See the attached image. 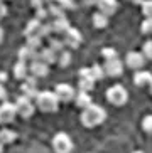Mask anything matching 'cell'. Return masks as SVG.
Instances as JSON below:
<instances>
[{"instance_id": "44", "label": "cell", "mask_w": 152, "mask_h": 153, "mask_svg": "<svg viewBox=\"0 0 152 153\" xmlns=\"http://www.w3.org/2000/svg\"><path fill=\"white\" fill-rule=\"evenodd\" d=\"M54 2H56V0H44V4H47V5H49V4H54Z\"/></svg>"}, {"instance_id": "4", "label": "cell", "mask_w": 152, "mask_h": 153, "mask_svg": "<svg viewBox=\"0 0 152 153\" xmlns=\"http://www.w3.org/2000/svg\"><path fill=\"white\" fill-rule=\"evenodd\" d=\"M54 94L58 96L59 103H71V101H74L78 91L74 89V86L68 84V82H59L54 88Z\"/></svg>"}, {"instance_id": "26", "label": "cell", "mask_w": 152, "mask_h": 153, "mask_svg": "<svg viewBox=\"0 0 152 153\" xmlns=\"http://www.w3.org/2000/svg\"><path fill=\"white\" fill-rule=\"evenodd\" d=\"M47 12H49V17H53L54 20H56V19L66 17V15H64V10L61 9V7L56 4V2H54V4H49V5H47Z\"/></svg>"}, {"instance_id": "27", "label": "cell", "mask_w": 152, "mask_h": 153, "mask_svg": "<svg viewBox=\"0 0 152 153\" xmlns=\"http://www.w3.org/2000/svg\"><path fill=\"white\" fill-rule=\"evenodd\" d=\"M26 39H27V42H26L27 47L34 49L36 52H39V51L42 49V39H41L39 36H29V37H26Z\"/></svg>"}, {"instance_id": "33", "label": "cell", "mask_w": 152, "mask_h": 153, "mask_svg": "<svg viewBox=\"0 0 152 153\" xmlns=\"http://www.w3.org/2000/svg\"><path fill=\"white\" fill-rule=\"evenodd\" d=\"M142 54L147 61H152V41H145V44L142 47Z\"/></svg>"}, {"instance_id": "28", "label": "cell", "mask_w": 152, "mask_h": 153, "mask_svg": "<svg viewBox=\"0 0 152 153\" xmlns=\"http://www.w3.org/2000/svg\"><path fill=\"white\" fill-rule=\"evenodd\" d=\"M90 74H91V79H93V81H100V79H103V77L107 76L103 66H100V64H93V66L90 68Z\"/></svg>"}, {"instance_id": "16", "label": "cell", "mask_w": 152, "mask_h": 153, "mask_svg": "<svg viewBox=\"0 0 152 153\" xmlns=\"http://www.w3.org/2000/svg\"><path fill=\"white\" fill-rule=\"evenodd\" d=\"M17 57H19V61H22V62L31 64L32 61L37 59V52L34 49H31V47H27V45H22V47L17 51Z\"/></svg>"}, {"instance_id": "35", "label": "cell", "mask_w": 152, "mask_h": 153, "mask_svg": "<svg viewBox=\"0 0 152 153\" xmlns=\"http://www.w3.org/2000/svg\"><path fill=\"white\" fill-rule=\"evenodd\" d=\"M142 128H144V131L152 133V114H147V116L142 120Z\"/></svg>"}, {"instance_id": "20", "label": "cell", "mask_w": 152, "mask_h": 153, "mask_svg": "<svg viewBox=\"0 0 152 153\" xmlns=\"http://www.w3.org/2000/svg\"><path fill=\"white\" fill-rule=\"evenodd\" d=\"M41 25H42V22H41V20H37L36 17L31 19V20L27 22V25H26V30H24L26 37H29V36H37V32H39Z\"/></svg>"}, {"instance_id": "13", "label": "cell", "mask_w": 152, "mask_h": 153, "mask_svg": "<svg viewBox=\"0 0 152 153\" xmlns=\"http://www.w3.org/2000/svg\"><path fill=\"white\" fill-rule=\"evenodd\" d=\"M96 7H98L100 14L110 17V15H115V12L118 10V2L117 0H98Z\"/></svg>"}, {"instance_id": "30", "label": "cell", "mask_w": 152, "mask_h": 153, "mask_svg": "<svg viewBox=\"0 0 152 153\" xmlns=\"http://www.w3.org/2000/svg\"><path fill=\"white\" fill-rule=\"evenodd\" d=\"M102 56L105 57V61H113V59H118V54L113 47H103L102 49Z\"/></svg>"}, {"instance_id": "11", "label": "cell", "mask_w": 152, "mask_h": 153, "mask_svg": "<svg viewBox=\"0 0 152 153\" xmlns=\"http://www.w3.org/2000/svg\"><path fill=\"white\" fill-rule=\"evenodd\" d=\"M29 74L34 76L36 79H42V77L49 76V66L42 61H39V59H36L29 64Z\"/></svg>"}, {"instance_id": "10", "label": "cell", "mask_w": 152, "mask_h": 153, "mask_svg": "<svg viewBox=\"0 0 152 153\" xmlns=\"http://www.w3.org/2000/svg\"><path fill=\"white\" fill-rule=\"evenodd\" d=\"M63 41L66 44V47H69V49H78L81 45V42H83V36H81V32L78 29L71 27L63 36Z\"/></svg>"}, {"instance_id": "22", "label": "cell", "mask_w": 152, "mask_h": 153, "mask_svg": "<svg viewBox=\"0 0 152 153\" xmlns=\"http://www.w3.org/2000/svg\"><path fill=\"white\" fill-rule=\"evenodd\" d=\"M95 82H96V81H93L91 77H80V79H78V91L90 93V91H93Z\"/></svg>"}, {"instance_id": "18", "label": "cell", "mask_w": 152, "mask_h": 153, "mask_svg": "<svg viewBox=\"0 0 152 153\" xmlns=\"http://www.w3.org/2000/svg\"><path fill=\"white\" fill-rule=\"evenodd\" d=\"M74 104L81 109V111H83V109H86L88 106H91V104H93V101H91V96H90V93L78 91V94H76V98H74Z\"/></svg>"}, {"instance_id": "2", "label": "cell", "mask_w": 152, "mask_h": 153, "mask_svg": "<svg viewBox=\"0 0 152 153\" xmlns=\"http://www.w3.org/2000/svg\"><path fill=\"white\" fill-rule=\"evenodd\" d=\"M34 103H36V108L42 113H54L59 108V99L54 94V91H39Z\"/></svg>"}, {"instance_id": "7", "label": "cell", "mask_w": 152, "mask_h": 153, "mask_svg": "<svg viewBox=\"0 0 152 153\" xmlns=\"http://www.w3.org/2000/svg\"><path fill=\"white\" fill-rule=\"evenodd\" d=\"M17 116V109H15V103H9L4 101L0 104V125H10Z\"/></svg>"}, {"instance_id": "5", "label": "cell", "mask_w": 152, "mask_h": 153, "mask_svg": "<svg viewBox=\"0 0 152 153\" xmlns=\"http://www.w3.org/2000/svg\"><path fill=\"white\" fill-rule=\"evenodd\" d=\"M15 109H17V114L20 118H31L36 111V103L32 99H29L27 96L20 94L15 99Z\"/></svg>"}, {"instance_id": "17", "label": "cell", "mask_w": 152, "mask_h": 153, "mask_svg": "<svg viewBox=\"0 0 152 153\" xmlns=\"http://www.w3.org/2000/svg\"><path fill=\"white\" fill-rule=\"evenodd\" d=\"M27 76H29V64L22 62V61H17L14 64V77L19 79V81H24Z\"/></svg>"}, {"instance_id": "34", "label": "cell", "mask_w": 152, "mask_h": 153, "mask_svg": "<svg viewBox=\"0 0 152 153\" xmlns=\"http://www.w3.org/2000/svg\"><path fill=\"white\" fill-rule=\"evenodd\" d=\"M142 14L145 19H152V0H145L142 4Z\"/></svg>"}, {"instance_id": "42", "label": "cell", "mask_w": 152, "mask_h": 153, "mask_svg": "<svg viewBox=\"0 0 152 153\" xmlns=\"http://www.w3.org/2000/svg\"><path fill=\"white\" fill-rule=\"evenodd\" d=\"M4 36H5V32H4V29H2V25H0V44L4 42Z\"/></svg>"}, {"instance_id": "39", "label": "cell", "mask_w": 152, "mask_h": 153, "mask_svg": "<svg viewBox=\"0 0 152 153\" xmlns=\"http://www.w3.org/2000/svg\"><path fill=\"white\" fill-rule=\"evenodd\" d=\"M7 15V5H5V2H0V20Z\"/></svg>"}, {"instance_id": "15", "label": "cell", "mask_w": 152, "mask_h": 153, "mask_svg": "<svg viewBox=\"0 0 152 153\" xmlns=\"http://www.w3.org/2000/svg\"><path fill=\"white\" fill-rule=\"evenodd\" d=\"M37 59L42 61V62H46L47 66H51V64L58 62V54H56L53 49H49V47H42V49L37 52Z\"/></svg>"}, {"instance_id": "43", "label": "cell", "mask_w": 152, "mask_h": 153, "mask_svg": "<svg viewBox=\"0 0 152 153\" xmlns=\"http://www.w3.org/2000/svg\"><path fill=\"white\" fill-rule=\"evenodd\" d=\"M130 2H134V4H137V5H142L145 0H130Z\"/></svg>"}, {"instance_id": "3", "label": "cell", "mask_w": 152, "mask_h": 153, "mask_svg": "<svg viewBox=\"0 0 152 153\" xmlns=\"http://www.w3.org/2000/svg\"><path fill=\"white\" fill-rule=\"evenodd\" d=\"M107 99L113 106H123L129 101V93L122 84H113L107 89Z\"/></svg>"}, {"instance_id": "29", "label": "cell", "mask_w": 152, "mask_h": 153, "mask_svg": "<svg viewBox=\"0 0 152 153\" xmlns=\"http://www.w3.org/2000/svg\"><path fill=\"white\" fill-rule=\"evenodd\" d=\"M51 34H53V27H51V24H46V22H42V25H41V29H39V32H37V36L44 41L46 37L49 39L51 37Z\"/></svg>"}, {"instance_id": "24", "label": "cell", "mask_w": 152, "mask_h": 153, "mask_svg": "<svg viewBox=\"0 0 152 153\" xmlns=\"http://www.w3.org/2000/svg\"><path fill=\"white\" fill-rule=\"evenodd\" d=\"M71 61H73L71 51L64 49L61 54H58V64H59V68H68V66H71Z\"/></svg>"}, {"instance_id": "9", "label": "cell", "mask_w": 152, "mask_h": 153, "mask_svg": "<svg viewBox=\"0 0 152 153\" xmlns=\"http://www.w3.org/2000/svg\"><path fill=\"white\" fill-rule=\"evenodd\" d=\"M145 61L147 59L144 57V54L137 52V51H130L125 56V64L130 69H134V71H142L144 66H145Z\"/></svg>"}, {"instance_id": "1", "label": "cell", "mask_w": 152, "mask_h": 153, "mask_svg": "<svg viewBox=\"0 0 152 153\" xmlns=\"http://www.w3.org/2000/svg\"><path fill=\"white\" fill-rule=\"evenodd\" d=\"M81 125L86 126V128H95V126L102 125L105 120H107V111L105 108L98 106V104H91L86 109L81 111Z\"/></svg>"}, {"instance_id": "14", "label": "cell", "mask_w": 152, "mask_h": 153, "mask_svg": "<svg viewBox=\"0 0 152 153\" xmlns=\"http://www.w3.org/2000/svg\"><path fill=\"white\" fill-rule=\"evenodd\" d=\"M51 27H53L54 34L64 36V34L71 29V24H69V20H68L66 17H63V19H56V20H53V22H51Z\"/></svg>"}, {"instance_id": "36", "label": "cell", "mask_w": 152, "mask_h": 153, "mask_svg": "<svg viewBox=\"0 0 152 153\" xmlns=\"http://www.w3.org/2000/svg\"><path fill=\"white\" fill-rule=\"evenodd\" d=\"M36 12H37V14H36V19H37V20H41V22H42L44 19H47V17H49V12H47V7H42V9H37Z\"/></svg>"}, {"instance_id": "48", "label": "cell", "mask_w": 152, "mask_h": 153, "mask_svg": "<svg viewBox=\"0 0 152 153\" xmlns=\"http://www.w3.org/2000/svg\"><path fill=\"white\" fill-rule=\"evenodd\" d=\"M0 2H9V0H0Z\"/></svg>"}, {"instance_id": "12", "label": "cell", "mask_w": 152, "mask_h": 153, "mask_svg": "<svg viewBox=\"0 0 152 153\" xmlns=\"http://www.w3.org/2000/svg\"><path fill=\"white\" fill-rule=\"evenodd\" d=\"M103 69H105V74L110 77H118L123 72V62L120 59H113V61H105L103 64Z\"/></svg>"}, {"instance_id": "32", "label": "cell", "mask_w": 152, "mask_h": 153, "mask_svg": "<svg viewBox=\"0 0 152 153\" xmlns=\"http://www.w3.org/2000/svg\"><path fill=\"white\" fill-rule=\"evenodd\" d=\"M56 4L61 7V9L66 12V10H71V9H74L76 7V4H74V0H56Z\"/></svg>"}, {"instance_id": "46", "label": "cell", "mask_w": 152, "mask_h": 153, "mask_svg": "<svg viewBox=\"0 0 152 153\" xmlns=\"http://www.w3.org/2000/svg\"><path fill=\"white\" fill-rule=\"evenodd\" d=\"M149 89H150V93H152V81H150V84H149Z\"/></svg>"}, {"instance_id": "6", "label": "cell", "mask_w": 152, "mask_h": 153, "mask_svg": "<svg viewBox=\"0 0 152 153\" xmlns=\"http://www.w3.org/2000/svg\"><path fill=\"white\" fill-rule=\"evenodd\" d=\"M53 148L56 153H71L73 152V140L66 133H58L53 138Z\"/></svg>"}, {"instance_id": "47", "label": "cell", "mask_w": 152, "mask_h": 153, "mask_svg": "<svg viewBox=\"0 0 152 153\" xmlns=\"http://www.w3.org/2000/svg\"><path fill=\"white\" fill-rule=\"evenodd\" d=\"M134 153H144V152H140V150H137V152H134Z\"/></svg>"}, {"instance_id": "37", "label": "cell", "mask_w": 152, "mask_h": 153, "mask_svg": "<svg viewBox=\"0 0 152 153\" xmlns=\"http://www.w3.org/2000/svg\"><path fill=\"white\" fill-rule=\"evenodd\" d=\"M7 96H9V93H7L5 84H0V101H2V103H4V101H7Z\"/></svg>"}, {"instance_id": "25", "label": "cell", "mask_w": 152, "mask_h": 153, "mask_svg": "<svg viewBox=\"0 0 152 153\" xmlns=\"http://www.w3.org/2000/svg\"><path fill=\"white\" fill-rule=\"evenodd\" d=\"M91 22H93V25L96 29H105L108 25V17L100 14V12H95L93 17H91Z\"/></svg>"}, {"instance_id": "31", "label": "cell", "mask_w": 152, "mask_h": 153, "mask_svg": "<svg viewBox=\"0 0 152 153\" xmlns=\"http://www.w3.org/2000/svg\"><path fill=\"white\" fill-rule=\"evenodd\" d=\"M140 32L144 36H152V19H145L140 24Z\"/></svg>"}, {"instance_id": "40", "label": "cell", "mask_w": 152, "mask_h": 153, "mask_svg": "<svg viewBox=\"0 0 152 153\" xmlns=\"http://www.w3.org/2000/svg\"><path fill=\"white\" fill-rule=\"evenodd\" d=\"M7 79H9V74H7L5 71H0V84H5Z\"/></svg>"}, {"instance_id": "8", "label": "cell", "mask_w": 152, "mask_h": 153, "mask_svg": "<svg viewBox=\"0 0 152 153\" xmlns=\"http://www.w3.org/2000/svg\"><path fill=\"white\" fill-rule=\"evenodd\" d=\"M20 93L22 96H27L29 99H36L37 94H39V91H37V79L34 76H29L26 77L20 84Z\"/></svg>"}, {"instance_id": "23", "label": "cell", "mask_w": 152, "mask_h": 153, "mask_svg": "<svg viewBox=\"0 0 152 153\" xmlns=\"http://www.w3.org/2000/svg\"><path fill=\"white\" fill-rule=\"evenodd\" d=\"M15 138H17V135H15V131L7 130V128H4V130H0V143H2V145L14 143V141H15Z\"/></svg>"}, {"instance_id": "19", "label": "cell", "mask_w": 152, "mask_h": 153, "mask_svg": "<svg viewBox=\"0 0 152 153\" xmlns=\"http://www.w3.org/2000/svg\"><path fill=\"white\" fill-rule=\"evenodd\" d=\"M152 81V74L149 71H137L134 76V84L139 86V88H144V86H149Z\"/></svg>"}, {"instance_id": "38", "label": "cell", "mask_w": 152, "mask_h": 153, "mask_svg": "<svg viewBox=\"0 0 152 153\" xmlns=\"http://www.w3.org/2000/svg\"><path fill=\"white\" fill-rule=\"evenodd\" d=\"M31 5L34 7V9H42L44 7V0H31Z\"/></svg>"}, {"instance_id": "41", "label": "cell", "mask_w": 152, "mask_h": 153, "mask_svg": "<svg viewBox=\"0 0 152 153\" xmlns=\"http://www.w3.org/2000/svg\"><path fill=\"white\" fill-rule=\"evenodd\" d=\"M83 4L88 5V7H91V5H96V4H98V0H83Z\"/></svg>"}, {"instance_id": "45", "label": "cell", "mask_w": 152, "mask_h": 153, "mask_svg": "<svg viewBox=\"0 0 152 153\" xmlns=\"http://www.w3.org/2000/svg\"><path fill=\"white\" fill-rule=\"evenodd\" d=\"M0 153H4V145L0 143Z\"/></svg>"}, {"instance_id": "21", "label": "cell", "mask_w": 152, "mask_h": 153, "mask_svg": "<svg viewBox=\"0 0 152 153\" xmlns=\"http://www.w3.org/2000/svg\"><path fill=\"white\" fill-rule=\"evenodd\" d=\"M47 47L53 49L56 54H61L64 51V47H66V44H64V41L61 37H49V45H47Z\"/></svg>"}]
</instances>
